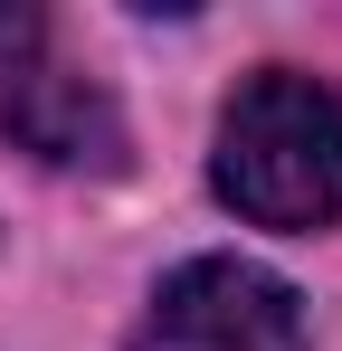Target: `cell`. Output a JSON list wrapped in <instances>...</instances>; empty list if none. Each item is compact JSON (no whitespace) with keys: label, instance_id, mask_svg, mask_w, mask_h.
I'll return each instance as SVG.
<instances>
[{"label":"cell","instance_id":"7a4b0ae2","mask_svg":"<svg viewBox=\"0 0 342 351\" xmlns=\"http://www.w3.org/2000/svg\"><path fill=\"white\" fill-rule=\"evenodd\" d=\"M0 133L48 171H124L114 95L57 58L48 10H29V0H0Z\"/></svg>","mask_w":342,"mask_h":351},{"label":"cell","instance_id":"6da1fadb","mask_svg":"<svg viewBox=\"0 0 342 351\" xmlns=\"http://www.w3.org/2000/svg\"><path fill=\"white\" fill-rule=\"evenodd\" d=\"M209 190L247 228H285V237L333 228L342 219V95L323 76L257 66L219 114Z\"/></svg>","mask_w":342,"mask_h":351},{"label":"cell","instance_id":"3957f363","mask_svg":"<svg viewBox=\"0 0 342 351\" xmlns=\"http://www.w3.org/2000/svg\"><path fill=\"white\" fill-rule=\"evenodd\" d=\"M304 304L285 276L247 266V256H190L171 266L143 323H133V351H304Z\"/></svg>","mask_w":342,"mask_h":351}]
</instances>
